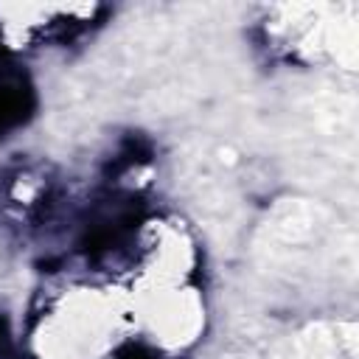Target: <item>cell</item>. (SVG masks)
<instances>
[{"label":"cell","instance_id":"1","mask_svg":"<svg viewBox=\"0 0 359 359\" xmlns=\"http://www.w3.org/2000/svg\"><path fill=\"white\" fill-rule=\"evenodd\" d=\"M28 109V93L22 87H0V135L22 121Z\"/></svg>","mask_w":359,"mask_h":359},{"label":"cell","instance_id":"2","mask_svg":"<svg viewBox=\"0 0 359 359\" xmlns=\"http://www.w3.org/2000/svg\"><path fill=\"white\" fill-rule=\"evenodd\" d=\"M112 359H154V356L149 351H143V348H129V351H123V353H118Z\"/></svg>","mask_w":359,"mask_h":359},{"label":"cell","instance_id":"3","mask_svg":"<svg viewBox=\"0 0 359 359\" xmlns=\"http://www.w3.org/2000/svg\"><path fill=\"white\" fill-rule=\"evenodd\" d=\"M0 345H6V325H3V320H0Z\"/></svg>","mask_w":359,"mask_h":359}]
</instances>
